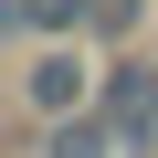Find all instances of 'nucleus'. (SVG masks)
<instances>
[{"label": "nucleus", "instance_id": "nucleus-4", "mask_svg": "<svg viewBox=\"0 0 158 158\" xmlns=\"http://www.w3.org/2000/svg\"><path fill=\"white\" fill-rule=\"evenodd\" d=\"M85 11H95V21H106V32H127V21H137V11H148V0H85Z\"/></svg>", "mask_w": 158, "mask_h": 158}, {"label": "nucleus", "instance_id": "nucleus-3", "mask_svg": "<svg viewBox=\"0 0 158 158\" xmlns=\"http://www.w3.org/2000/svg\"><path fill=\"white\" fill-rule=\"evenodd\" d=\"M85 0H0V32H74Z\"/></svg>", "mask_w": 158, "mask_h": 158}, {"label": "nucleus", "instance_id": "nucleus-2", "mask_svg": "<svg viewBox=\"0 0 158 158\" xmlns=\"http://www.w3.org/2000/svg\"><path fill=\"white\" fill-rule=\"evenodd\" d=\"M32 106L42 116H74V106H85V53H42L32 63Z\"/></svg>", "mask_w": 158, "mask_h": 158}, {"label": "nucleus", "instance_id": "nucleus-5", "mask_svg": "<svg viewBox=\"0 0 158 158\" xmlns=\"http://www.w3.org/2000/svg\"><path fill=\"white\" fill-rule=\"evenodd\" d=\"M127 158H158V148H127Z\"/></svg>", "mask_w": 158, "mask_h": 158}, {"label": "nucleus", "instance_id": "nucleus-1", "mask_svg": "<svg viewBox=\"0 0 158 158\" xmlns=\"http://www.w3.org/2000/svg\"><path fill=\"white\" fill-rule=\"evenodd\" d=\"M53 158H127V127L74 106V116H53Z\"/></svg>", "mask_w": 158, "mask_h": 158}]
</instances>
